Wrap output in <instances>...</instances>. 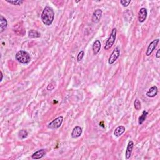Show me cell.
Wrapping results in <instances>:
<instances>
[{"mask_svg":"<svg viewBox=\"0 0 160 160\" xmlns=\"http://www.w3.org/2000/svg\"><path fill=\"white\" fill-rule=\"evenodd\" d=\"M54 18L53 9L50 6H46L41 13V21L46 26H50L53 23Z\"/></svg>","mask_w":160,"mask_h":160,"instance_id":"cell-1","label":"cell"},{"mask_svg":"<svg viewBox=\"0 0 160 160\" xmlns=\"http://www.w3.org/2000/svg\"><path fill=\"white\" fill-rule=\"evenodd\" d=\"M15 58L19 63L21 64H28L31 61V56L26 51L20 50L15 55Z\"/></svg>","mask_w":160,"mask_h":160,"instance_id":"cell-2","label":"cell"},{"mask_svg":"<svg viewBox=\"0 0 160 160\" xmlns=\"http://www.w3.org/2000/svg\"><path fill=\"white\" fill-rule=\"evenodd\" d=\"M116 32H117L116 28H113V30H112V31L110 34V37H109L107 41L106 42V44H105V46H104L105 50H110L111 48L114 45L115 40H116Z\"/></svg>","mask_w":160,"mask_h":160,"instance_id":"cell-3","label":"cell"},{"mask_svg":"<svg viewBox=\"0 0 160 160\" xmlns=\"http://www.w3.org/2000/svg\"><path fill=\"white\" fill-rule=\"evenodd\" d=\"M63 121V117L59 116L53 120L52 122H50L48 124V128L51 130H56L61 126Z\"/></svg>","mask_w":160,"mask_h":160,"instance_id":"cell-4","label":"cell"},{"mask_svg":"<svg viewBox=\"0 0 160 160\" xmlns=\"http://www.w3.org/2000/svg\"><path fill=\"white\" fill-rule=\"evenodd\" d=\"M120 50H119L118 48H116L111 54L110 58H109L108 63L110 64V65H113V64H114L115 61L118 59V58L120 57Z\"/></svg>","mask_w":160,"mask_h":160,"instance_id":"cell-5","label":"cell"},{"mask_svg":"<svg viewBox=\"0 0 160 160\" xmlns=\"http://www.w3.org/2000/svg\"><path fill=\"white\" fill-rule=\"evenodd\" d=\"M159 41V39H156L150 43V44H149V46L148 47V48H147L146 53V56H148L151 55L152 53L154 52V50L156 49V46H157Z\"/></svg>","mask_w":160,"mask_h":160,"instance_id":"cell-6","label":"cell"},{"mask_svg":"<svg viewBox=\"0 0 160 160\" xmlns=\"http://www.w3.org/2000/svg\"><path fill=\"white\" fill-rule=\"evenodd\" d=\"M102 15H103V11L100 9H97L93 12L91 20L94 23H98L100 21Z\"/></svg>","mask_w":160,"mask_h":160,"instance_id":"cell-7","label":"cell"},{"mask_svg":"<svg viewBox=\"0 0 160 160\" xmlns=\"http://www.w3.org/2000/svg\"><path fill=\"white\" fill-rule=\"evenodd\" d=\"M148 16V11L145 8H142L140 9L138 12V21L140 23H143L146 20Z\"/></svg>","mask_w":160,"mask_h":160,"instance_id":"cell-8","label":"cell"},{"mask_svg":"<svg viewBox=\"0 0 160 160\" xmlns=\"http://www.w3.org/2000/svg\"><path fill=\"white\" fill-rule=\"evenodd\" d=\"M83 130L80 126H75L71 132V137L73 138H77L81 135Z\"/></svg>","mask_w":160,"mask_h":160,"instance_id":"cell-9","label":"cell"},{"mask_svg":"<svg viewBox=\"0 0 160 160\" xmlns=\"http://www.w3.org/2000/svg\"><path fill=\"white\" fill-rule=\"evenodd\" d=\"M8 27V21L6 19L3 17L2 15L0 16V33H2L3 31L6 30Z\"/></svg>","mask_w":160,"mask_h":160,"instance_id":"cell-10","label":"cell"},{"mask_svg":"<svg viewBox=\"0 0 160 160\" xmlns=\"http://www.w3.org/2000/svg\"><path fill=\"white\" fill-rule=\"evenodd\" d=\"M133 146H134L133 142L132 141H129L128 144L127 148H126V153H125V157H126V159H128L129 158H130L131 156H132Z\"/></svg>","mask_w":160,"mask_h":160,"instance_id":"cell-11","label":"cell"},{"mask_svg":"<svg viewBox=\"0 0 160 160\" xmlns=\"http://www.w3.org/2000/svg\"><path fill=\"white\" fill-rule=\"evenodd\" d=\"M158 93V89L157 86H153L149 89V90L146 93V96L149 98H153L157 95Z\"/></svg>","mask_w":160,"mask_h":160,"instance_id":"cell-12","label":"cell"},{"mask_svg":"<svg viewBox=\"0 0 160 160\" xmlns=\"http://www.w3.org/2000/svg\"><path fill=\"white\" fill-rule=\"evenodd\" d=\"M45 155H46V151L44 149H42L38 150V151L33 153L31 156V158L33 159H39L42 158Z\"/></svg>","mask_w":160,"mask_h":160,"instance_id":"cell-13","label":"cell"},{"mask_svg":"<svg viewBox=\"0 0 160 160\" xmlns=\"http://www.w3.org/2000/svg\"><path fill=\"white\" fill-rule=\"evenodd\" d=\"M101 48V43L100 40H95V42L93 44L92 49L93 52L95 54H97L100 52Z\"/></svg>","mask_w":160,"mask_h":160,"instance_id":"cell-14","label":"cell"},{"mask_svg":"<svg viewBox=\"0 0 160 160\" xmlns=\"http://www.w3.org/2000/svg\"><path fill=\"white\" fill-rule=\"evenodd\" d=\"M125 128L123 126H118L116 129H115L114 132V134L115 136L116 137H120L125 132Z\"/></svg>","mask_w":160,"mask_h":160,"instance_id":"cell-15","label":"cell"},{"mask_svg":"<svg viewBox=\"0 0 160 160\" xmlns=\"http://www.w3.org/2000/svg\"><path fill=\"white\" fill-rule=\"evenodd\" d=\"M28 36L29 38H40L41 36V34L40 33H38L37 31L32 30L29 31Z\"/></svg>","mask_w":160,"mask_h":160,"instance_id":"cell-16","label":"cell"},{"mask_svg":"<svg viewBox=\"0 0 160 160\" xmlns=\"http://www.w3.org/2000/svg\"><path fill=\"white\" fill-rule=\"evenodd\" d=\"M148 114V113L146 111H143L142 114L138 118V123L140 124H142L144 121H145L146 118L147 117V115Z\"/></svg>","mask_w":160,"mask_h":160,"instance_id":"cell-17","label":"cell"},{"mask_svg":"<svg viewBox=\"0 0 160 160\" xmlns=\"http://www.w3.org/2000/svg\"><path fill=\"white\" fill-rule=\"evenodd\" d=\"M18 134H19V137H20L21 139H24L28 136V132L26 130H20V132H19Z\"/></svg>","mask_w":160,"mask_h":160,"instance_id":"cell-18","label":"cell"},{"mask_svg":"<svg viewBox=\"0 0 160 160\" xmlns=\"http://www.w3.org/2000/svg\"><path fill=\"white\" fill-rule=\"evenodd\" d=\"M134 106L136 110H140L141 108V102L138 99H136V100L134 101Z\"/></svg>","mask_w":160,"mask_h":160,"instance_id":"cell-19","label":"cell"},{"mask_svg":"<svg viewBox=\"0 0 160 160\" xmlns=\"http://www.w3.org/2000/svg\"><path fill=\"white\" fill-rule=\"evenodd\" d=\"M6 2H8L13 5H18V6L21 5L24 3V1H21V0H18V1H8V0H7Z\"/></svg>","mask_w":160,"mask_h":160,"instance_id":"cell-20","label":"cell"},{"mask_svg":"<svg viewBox=\"0 0 160 160\" xmlns=\"http://www.w3.org/2000/svg\"><path fill=\"white\" fill-rule=\"evenodd\" d=\"M84 55H85V52H84V51H81L78 54V56H77V61H78V62H80L83 59V58L84 57Z\"/></svg>","mask_w":160,"mask_h":160,"instance_id":"cell-21","label":"cell"},{"mask_svg":"<svg viewBox=\"0 0 160 160\" xmlns=\"http://www.w3.org/2000/svg\"><path fill=\"white\" fill-rule=\"evenodd\" d=\"M131 3V0H128V1H126V0H121L120 1L121 5H122L123 7H127Z\"/></svg>","mask_w":160,"mask_h":160,"instance_id":"cell-22","label":"cell"},{"mask_svg":"<svg viewBox=\"0 0 160 160\" xmlns=\"http://www.w3.org/2000/svg\"><path fill=\"white\" fill-rule=\"evenodd\" d=\"M55 87V85H54V83L53 82L51 83L50 84H49L47 86V89L49 91H52Z\"/></svg>","mask_w":160,"mask_h":160,"instance_id":"cell-23","label":"cell"},{"mask_svg":"<svg viewBox=\"0 0 160 160\" xmlns=\"http://www.w3.org/2000/svg\"><path fill=\"white\" fill-rule=\"evenodd\" d=\"M159 52H160V50L158 49V51H157V53H156V57L157 58H160Z\"/></svg>","mask_w":160,"mask_h":160,"instance_id":"cell-24","label":"cell"},{"mask_svg":"<svg viewBox=\"0 0 160 160\" xmlns=\"http://www.w3.org/2000/svg\"><path fill=\"white\" fill-rule=\"evenodd\" d=\"M1 80H0V81H2V80H3V73L2 71H1Z\"/></svg>","mask_w":160,"mask_h":160,"instance_id":"cell-25","label":"cell"}]
</instances>
